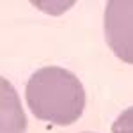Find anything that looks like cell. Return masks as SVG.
<instances>
[{"label":"cell","mask_w":133,"mask_h":133,"mask_svg":"<svg viewBox=\"0 0 133 133\" xmlns=\"http://www.w3.org/2000/svg\"><path fill=\"white\" fill-rule=\"evenodd\" d=\"M112 133H133V107L119 114V117L112 124Z\"/></svg>","instance_id":"277c9868"},{"label":"cell","mask_w":133,"mask_h":133,"mask_svg":"<svg viewBox=\"0 0 133 133\" xmlns=\"http://www.w3.org/2000/svg\"><path fill=\"white\" fill-rule=\"evenodd\" d=\"M25 99L39 121L61 126L78 121L87 101L78 76L59 66H46L32 73L25 87Z\"/></svg>","instance_id":"6da1fadb"},{"label":"cell","mask_w":133,"mask_h":133,"mask_svg":"<svg viewBox=\"0 0 133 133\" xmlns=\"http://www.w3.org/2000/svg\"><path fill=\"white\" fill-rule=\"evenodd\" d=\"M105 37L121 61L133 64V0H110L107 4Z\"/></svg>","instance_id":"7a4b0ae2"},{"label":"cell","mask_w":133,"mask_h":133,"mask_svg":"<svg viewBox=\"0 0 133 133\" xmlns=\"http://www.w3.org/2000/svg\"><path fill=\"white\" fill-rule=\"evenodd\" d=\"M0 133H25L27 130V117L23 114L18 94L9 80H0Z\"/></svg>","instance_id":"3957f363"}]
</instances>
